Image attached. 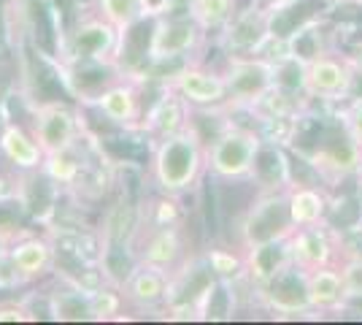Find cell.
I'll list each match as a JSON object with an SVG mask.
<instances>
[{
	"instance_id": "1",
	"label": "cell",
	"mask_w": 362,
	"mask_h": 325,
	"mask_svg": "<svg viewBox=\"0 0 362 325\" xmlns=\"http://www.w3.org/2000/svg\"><path fill=\"white\" fill-rule=\"evenodd\" d=\"M209 173L206 166V139L195 122L179 133L151 144L149 176L154 187L168 195H187Z\"/></svg>"
},
{
	"instance_id": "2",
	"label": "cell",
	"mask_w": 362,
	"mask_h": 325,
	"mask_svg": "<svg viewBox=\"0 0 362 325\" xmlns=\"http://www.w3.org/2000/svg\"><path fill=\"white\" fill-rule=\"evenodd\" d=\"M124 47L122 35L100 14L78 19L60 41V57L71 65H117Z\"/></svg>"
},
{
	"instance_id": "3",
	"label": "cell",
	"mask_w": 362,
	"mask_h": 325,
	"mask_svg": "<svg viewBox=\"0 0 362 325\" xmlns=\"http://www.w3.org/2000/svg\"><path fill=\"white\" fill-rule=\"evenodd\" d=\"M276 38V11L262 0H243L233 19L219 33V44L227 57L262 55Z\"/></svg>"
},
{
	"instance_id": "4",
	"label": "cell",
	"mask_w": 362,
	"mask_h": 325,
	"mask_svg": "<svg viewBox=\"0 0 362 325\" xmlns=\"http://www.w3.org/2000/svg\"><path fill=\"white\" fill-rule=\"evenodd\" d=\"M262 147V136L257 127L227 125L206 144V166L214 179H249L255 166L257 149Z\"/></svg>"
},
{
	"instance_id": "5",
	"label": "cell",
	"mask_w": 362,
	"mask_h": 325,
	"mask_svg": "<svg viewBox=\"0 0 362 325\" xmlns=\"http://www.w3.org/2000/svg\"><path fill=\"white\" fill-rule=\"evenodd\" d=\"M203 41H206V30L187 11L184 14L160 11L154 16V28L149 33L146 60L157 62V65L184 60L203 47Z\"/></svg>"
},
{
	"instance_id": "6",
	"label": "cell",
	"mask_w": 362,
	"mask_h": 325,
	"mask_svg": "<svg viewBox=\"0 0 362 325\" xmlns=\"http://www.w3.org/2000/svg\"><path fill=\"white\" fill-rule=\"evenodd\" d=\"M295 231L292 217H289L287 190H262L241 222V244L243 249L259 247L276 239H287Z\"/></svg>"
},
{
	"instance_id": "7",
	"label": "cell",
	"mask_w": 362,
	"mask_h": 325,
	"mask_svg": "<svg viewBox=\"0 0 362 325\" xmlns=\"http://www.w3.org/2000/svg\"><path fill=\"white\" fill-rule=\"evenodd\" d=\"M357 79L360 76L344 52H327L308 62L305 95L311 103H338L341 106L349 98H354Z\"/></svg>"
},
{
	"instance_id": "8",
	"label": "cell",
	"mask_w": 362,
	"mask_h": 325,
	"mask_svg": "<svg viewBox=\"0 0 362 325\" xmlns=\"http://www.w3.org/2000/svg\"><path fill=\"white\" fill-rule=\"evenodd\" d=\"M225 84H227V108H249L255 106L262 95L273 87L271 60L262 55L252 57H227L225 62Z\"/></svg>"
},
{
	"instance_id": "9",
	"label": "cell",
	"mask_w": 362,
	"mask_h": 325,
	"mask_svg": "<svg viewBox=\"0 0 362 325\" xmlns=\"http://www.w3.org/2000/svg\"><path fill=\"white\" fill-rule=\"evenodd\" d=\"M252 293L273 314H284V317L314 314L311 298H308V271L300 268L298 263H289L273 279H268L265 285L252 287Z\"/></svg>"
},
{
	"instance_id": "10",
	"label": "cell",
	"mask_w": 362,
	"mask_h": 325,
	"mask_svg": "<svg viewBox=\"0 0 362 325\" xmlns=\"http://www.w3.org/2000/svg\"><path fill=\"white\" fill-rule=\"evenodd\" d=\"M33 133L41 144L44 155H52L74 147L84 130H81V117L74 106L62 101H49L33 108Z\"/></svg>"
},
{
	"instance_id": "11",
	"label": "cell",
	"mask_w": 362,
	"mask_h": 325,
	"mask_svg": "<svg viewBox=\"0 0 362 325\" xmlns=\"http://www.w3.org/2000/svg\"><path fill=\"white\" fill-rule=\"evenodd\" d=\"M289 247H292V261L314 271L322 266H332L341 261L344 249V233L338 236L330 222H317V225H303L289 233Z\"/></svg>"
},
{
	"instance_id": "12",
	"label": "cell",
	"mask_w": 362,
	"mask_h": 325,
	"mask_svg": "<svg viewBox=\"0 0 362 325\" xmlns=\"http://www.w3.org/2000/svg\"><path fill=\"white\" fill-rule=\"evenodd\" d=\"M165 87L176 90L192 108H222L227 103V84L222 71L184 65L168 79Z\"/></svg>"
},
{
	"instance_id": "13",
	"label": "cell",
	"mask_w": 362,
	"mask_h": 325,
	"mask_svg": "<svg viewBox=\"0 0 362 325\" xmlns=\"http://www.w3.org/2000/svg\"><path fill=\"white\" fill-rule=\"evenodd\" d=\"M136 255L141 263L163 268L173 274L187 261V239L184 225H168V228H149L136 236Z\"/></svg>"
},
{
	"instance_id": "14",
	"label": "cell",
	"mask_w": 362,
	"mask_h": 325,
	"mask_svg": "<svg viewBox=\"0 0 362 325\" xmlns=\"http://www.w3.org/2000/svg\"><path fill=\"white\" fill-rule=\"evenodd\" d=\"M8 261L14 268L16 285L38 282L54 271V247L46 233L44 236H38V233L14 236L11 249H8Z\"/></svg>"
},
{
	"instance_id": "15",
	"label": "cell",
	"mask_w": 362,
	"mask_h": 325,
	"mask_svg": "<svg viewBox=\"0 0 362 325\" xmlns=\"http://www.w3.org/2000/svg\"><path fill=\"white\" fill-rule=\"evenodd\" d=\"M192 114H195V108L189 106L176 90L165 87V93L160 95L149 106V111L144 114L138 130L154 144V141L168 139V136L179 133L184 127H189L192 125Z\"/></svg>"
},
{
	"instance_id": "16",
	"label": "cell",
	"mask_w": 362,
	"mask_h": 325,
	"mask_svg": "<svg viewBox=\"0 0 362 325\" xmlns=\"http://www.w3.org/2000/svg\"><path fill=\"white\" fill-rule=\"evenodd\" d=\"M98 111L106 117L111 125L124 127V130H138L144 120V103H141V90L133 81H114L106 84L100 93L92 98Z\"/></svg>"
},
{
	"instance_id": "17",
	"label": "cell",
	"mask_w": 362,
	"mask_h": 325,
	"mask_svg": "<svg viewBox=\"0 0 362 325\" xmlns=\"http://www.w3.org/2000/svg\"><path fill=\"white\" fill-rule=\"evenodd\" d=\"M168 282L170 274L163 268H154L138 261L136 268L127 274V279L122 282V295H124V304H130L138 312H154L160 307H165L168 298Z\"/></svg>"
},
{
	"instance_id": "18",
	"label": "cell",
	"mask_w": 362,
	"mask_h": 325,
	"mask_svg": "<svg viewBox=\"0 0 362 325\" xmlns=\"http://www.w3.org/2000/svg\"><path fill=\"white\" fill-rule=\"evenodd\" d=\"M0 155L19 173H33L44 166V149L35 139V133L25 130L22 125L6 122L0 127Z\"/></svg>"
},
{
	"instance_id": "19",
	"label": "cell",
	"mask_w": 362,
	"mask_h": 325,
	"mask_svg": "<svg viewBox=\"0 0 362 325\" xmlns=\"http://www.w3.org/2000/svg\"><path fill=\"white\" fill-rule=\"evenodd\" d=\"M243 261H246V282H249V287L265 285L281 268L295 263L292 261V247H289V236L268 241V244H259V247L243 249Z\"/></svg>"
},
{
	"instance_id": "20",
	"label": "cell",
	"mask_w": 362,
	"mask_h": 325,
	"mask_svg": "<svg viewBox=\"0 0 362 325\" xmlns=\"http://www.w3.org/2000/svg\"><path fill=\"white\" fill-rule=\"evenodd\" d=\"M249 179L257 182L262 190H289L295 185V179H292V166L287 163V147L262 141Z\"/></svg>"
},
{
	"instance_id": "21",
	"label": "cell",
	"mask_w": 362,
	"mask_h": 325,
	"mask_svg": "<svg viewBox=\"0 0 362 325\" xmlns=\"http://www.w3.org/2000/svg\"><path fill=\"white\" fill-rule=\"evenodd\" d=\"M308 298H311L314 314L341 312L344 298H346V285H344V274L338 263L308 271Z\"/></svg>"
},
{
	"instance_id": "22",
	"label": "cell",
	"mask_w": 362,
	"mask_h": 325,
	"mask_svg": "<svg viewBox=\"0 0 362 325\" xmlns=\"http://www.w3.org/2000/svg\"><path fill=\"white\" fill-rule=\"evenodd\" d=\"M289 217L292 225L303 228V225H317V222H327L330 215V198L322 187L314 185H292L287 190Z\"/></svg>"
},
{
	"instance_id": "23",
	"label": "cell",
	"mask_w": 362,
	"mask_h": 325,
	"mask_svg": "<svg viewBox=\"0 0 362 325\" xmlns=\"http://www.w3.org/2000/svg\"><path fill=\"white\" fill-rule=\"evenodd\" d=\"M84 166H87V147H84V133H81V139L76 141L74 147L46 155L41 171H44L46 176L57 187L74 190L76 182H78V176H81V171H84Z\"/></svg>"
},
{
	"instance_id": "24",
	"label": "cell",
	"mask_w": 362,
	"mask_h": 325,
	"mask_svg": "<svg viewBox=\"0 0 362 325\" xmlns=\"http://www.w3.org/2000/svg\"><path fill=\"white\" fill-rule=\"evenodd\" d=\"M54 323H90V290L57 279V287L49 293Z\"/></svg>"
},
{
	"instance_id": "25",
	"label": "cell",
	"mask_w": 362,
	"mask_h": 325,
	"mask_svg": "<svg viewBox=\"0 0 362 325\" xmlns=\"http://www.w3.org/2000/svg\"><path fill=\"white\" fill-rule=\"evenodd\" d=\"M95 11L122 35H127V30H133L144 19L160 14V6H154L151 0H95Z\"/></svg>"
},
{
	"instance_id": "26",
	"label": "cell",
	"mask_w": 362,
	"mask_h": 325,
	"mask_svg": "<svg viewBox=\"0 0 362 325\" xmlns=\"http://www.w3.org/2000/svg\"><path fill=\"white\" fill-rule=\"evenodd\" d=\"M284 47H287V52L298 55L305 62L317 60L322 55L332 52V47L327 44V30H325V25L319 19L303 22L292 33H287L284 35Z\"/></svg>"
},
{
	"instance_id": "27",
	"label": "cell",
	"mask_w": 362,
	"mask_h": 325,
	"mask_svg": "<svg viewBox=\"0 0 362 325\" xmlns=\"http://www.w3.org/2000/svg\"><path fill=\"white\" fill-rule=\"evenodd\" d=\"M181 195H168L160 193L149 201H144L138 206V233L149 231V228H168V225H184V206L179 201Z\"/></svg>"
},
{
	"instance_id": "28",
	"label": "cell",
	"mask_w": 362,
	"mask_h": 325,
	"mask_svg": "<svg viewBox=\"0 0 362 325\" xmlns=\"http://www.w3.org/2000/svg\"><path fill=\"white\" fill-rule=\"evenodd\" d=\"M241 0H187V14L195 19L206 33H222L227 22L233 19Z\"/></svg>"
},
{
	"instance_id": "29",
	"label": "cell",
	"mask_w": 362,
	"mask_h": 325,
	"mask_svg": "<svg viewBox=\"0 0 362 325\" xmlns=\"http://www.w3.org/2000/svg\"><path fill=\"white\" fill-rule=\"evenodd\" d=\"M124 307V295L117 285H100L90 290V317L92 323H106V320H119V312Z\"/></svg>"
},
{
	"instance_id": "30",
	"label": "cell",
	"mask_w": 362,
	"mask_h": 325,
	"mask_svg": "<svg viewBox=\"0 0 362 325\" xmlns=\"http://www.w3.org/2000/svg\"><path fill=\"white\" fill-rule=\"evenodd\" d=\"M203 258H206V263H209V268H211V274L216 279H230V282L246 279L243 252H233V249H225V247H211Z\"/></svg>"
},
{
	"instance_id": "31",
	"label": "cell",
	"mask_w": 362,
	"mask_h": 325,
	"mask_svg": "<svg viewBox=\"0 0 362 325\" xmlns=\"http://www.w3.org/2000/svg\"><path fill=\"white\" fill-rule=\"evenodd\" d=\"M338 120H341V130L349 136V141L362 149V98H349L346 103H341Z\"/></svg>"
},
{
	"instance_id": "32",
	"label": "cell",
	"mask_w": 362,
	"mask_h": 325,
	"mask_svg": "<svg viewBox=\"0 0 362 325\" xmlns=\"http://www.w3.org/2000/svg\"><path fill=\"white\" fill-rule=\"evenodd\" d=\"M338 268H341V274H344L346 298H362V258H360V255L341 252Z\"/></svg>"
},
{
	"instance_id": "33",
	"label": "cell",
	"mask_w": 362,
	"mask_h": 325,
	"mask_svg": "<svg viewBox=\"0 0 362 325\" xmlns=\"http://www.w3.org/2000/svg\"><path fill=\"white\" fill-rule=\"evenodd\" d=\"M11 241H14V236H11V233L0 231V290H3V287H14L16 285L14 268H11V261H8Z\"/></svg>"
},
{
	"instance_id": "34",
	"label": "cell",
	"mask_w": 362,
	"mask_h": 325,
	"mask_svg": "<svg viewBox=\"0 0 362 325\" xmlns=\"http://www.w3.org/2000/svg\"><path fill=\"white\" fill-rule=\"evenodd\" d=\"M30 320V314H28V309L22 307V304H3L0 307V323H28Z\"/></svg>"
},
{
	"instance_id": "35",
	"label": "cell",
	"mask_w": 362,
	"mask_h": 325,
	"mask_svg": "<svg viewBox=\"0 0 362 325\" xmlns=\"http://www.w3.org/2000/svg\"><path fill=\"white\" fill-rule=\"evenodd\" d=\"M341 252H351V255L362 258V228H354L349 236H344V249Z\"/></svg>"
},
{
	"instance_id": "36",
	"label": "cell",
	"mask_w": 362,
	"mask_h": 325,
	"mask_svg": "<svg viewBox=\"0 0 362 325\" xmlns=\"http://www.w3.org/2000/svg\"><path fill=\"white\" fill-rule=\"evenodd\" d=\"M344 55H346V60L351 62V68L357 71V76H362V38L360 41H354Z\"/></svg>"
},
{
	"instance_id": "37",
	"label": "cell",
	"mask_w": 362,
	"mask_h": 325,
	"mask_svg": "<svg viewBox=\"0 0 362 325\" xmlns=\"http://www.w3.org/2000/svg\"><path fill=\"white\" fill-rule=\"evenodd\" d=\"M16 190H19V185L14 187V179H6V176H0V203L11 201V198H16Z\"/></svg>"
},
{
	"instance_id": "38",
	"label": "cell",
	"mask_w": 362,
	"mask_h": 325,
	"mask_svg": "<svg viewBox=\"0 0 362 325\" xmlns=\"http://www.w3.org/2000/svg\"><path fill=\"white\" fill-rule=\"evenodd\" d=\"M265 6H271L276 14H281V11H287V8H292V6H298V3H303V0H262Z\"/></svg>"
},
{
	"instance_id": "39",
	"label": "cell",
	"mask_w": 362,
	"mask_h": 325,
	"mask_svg": "<svg viewBox=\"0 0 362 325\" xmlns=\"http://www.w3.org/2000/svg\"><path fill=\"white\" fill-rule=\"evenodd\" d=\"M357 179H360V215H362V160L360 166H357Z\"/></svg>"
},
{
	"instance_id": "40",
	"label": "cell",
	"mask_w": 362,
	"mask_h": 325,
	"mask_svg": "<svg viewBox=\"0 0 362 325\" xmlns=\"http://www.w3.org/2000/svg\"><path fill=\"white\" fill-rule=\"evenodd\" d=\"M351 3H354V6H360V8H362V0H351Z\"/></svg>"
}]
</instances>
